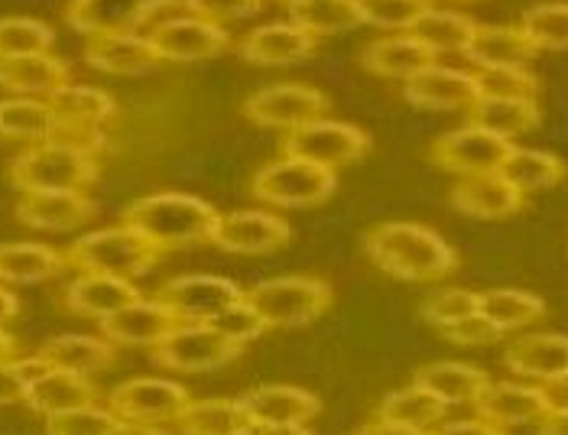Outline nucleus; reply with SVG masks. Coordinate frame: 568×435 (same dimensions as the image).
<instances>
[{
  "label": "nucleus",
  "instance_id": "47",
  "mask_svg": "<svg viewBox=\"0 0 568 435\" xmlns=\"http://www.w3.org/2000/svg\"><path fill=\"white\" fill-rule=\"evenodd\" d=\"M114 426L118 416L111 409H101L98 403L45 416V435H108Z\"/></svg>",
  "mask_w": 568,
  "mask_h": 435
},
{
  "label": "nucleus",
  "instance_id": "13",
  "mask_svg": "<svg viewBox=\"0 0 568 435\" xmlns=\"http://www.w3.org/2000/svg\"><path fill=\"white\" fill-rule=\"evenodd\" d=\"M293 241V227L286 218L266 209H241V212H224L219 215L212 244L227 254H273Z\"/></svg>",
  "mask_w": 568,
  "mask_h": 435
},
{
  "label": "nucleus",
  "instance_id": "37",
  "mask_svg": "<svg viewBox=\"0 0 568 435\" xmlns=\"http://www.w3.org/2000/svg\"><path fill=\"white\" fill-rule=\"evenodd\" d=\"M247 423L251 419L241 399L215 396V399H192L175 426L182 435H241Z\"/></svg>",
  "mask_w": 568,
  "mask_h": 435
},
{
  "label": "nucleus",
  "instance_id": "54",
  "mask_svg": "<svg viewBox=\"0 0 568 435\" xmlns=\"http://www.w3.org/2000/svg\"><path fill=\"white\" fill-rule=\"evenodd\" d=\"M546 399H549V409H568V374L562 377H552L546 384H539Z\"/></svg>",
  "mask_w": 568,
  "mask_h": 435
},
{
  "label": "nucleus",
  "instance_id": "21",
  "mask_svg": "<svg viewBox=\"0 0 568 435\" xmlns=\"http://www.w3.org/2000/svg\"><path fill=\"white\" fill-rule=\"evenodd\" d=\"M478 416L494 426H524L539 423L549 413V399L539 384H510V381H490L481 399L475 403Z\"/></svg>",
  "mask_w": 568,
  "mask_h": 435
},
{
  "label": "nucleus",
  "instance_id": "53",
  "mask_svg": "<svg viewBox=\"0 0 568 435\" xmlns=\"http://www.w3.org/2000/svg\"><path fill=\"white\" fill-rule=\"evenodd\" d=\"M241 435H315L308 426H290V423H257L251 419Z\"/></svg>",
  "mask_w": 568,
  "mask_h": 435
},
{
  "label": "nucleus",
  "instance_id": "33",
  "mask_svg": "<svg viewBox=\"0 0 568 435\" xmlns=\"http://www.w3.org/2000/svg\"><path fill=\"white\" fill-rule=\"evenodd\" d=\"M448 403L438 399L436 393L419 387L416 381L403 391H394L377 409L381 419L394 423V426H406V429H419V433H433L438 423H445Z\"/></svg>",
  "mask_w": 568,
  "mask_h": 435
},
{
  "label": "nucleus",
  "instance_id": "27",
  "mask_svg": "<svg viewBox=\"0 0 568 435\" xmlns=\"http://www.w3.org/2000/svg\"><path fill=\"white\" fill-rule=\"evenodd\" d=\"M536 45L529 43L520 27H494V23H478L462 55L475 62L478 69H510V65H526L536 59Z\"/></svg>",
  "mask_w": 568,
  "mask_h": 435
},
{
  "label": "nucleus",
  "instance_id": "7",
  "mask_svg": "<svg viewBox=\"0 0 568 435\" xmlns=\"http://www.w3.org/2000/svg\"><path fill=\"white\" fill-rule=\"evenodd\" d=\"M332 108L325 91L306 82H276L254 91L244 101V118L266 131H300L312 121H322Z\"/></svg>",
  "mask_w": 568,
  "mask_h": 435
},
{
  "label": "nucleus",
  "instance_id": "31",
  "mask_svg": "<svg viewBox=\"0 0 568 435\" xmlns=\"http://www.w3.org/2000/svg\"><path fill=\"white\" fill-rule=\"evenodd\" d=\"M69 266L65 254L30 244V241H10L0 244V283L3 286H27V283H43L59 276Z\"/></svg>",
  "mask_w": 568,
  "mask_h": 435
},
{
  "label": "nucleus",
  "instance_id": "11",
  "mask_svg": "<svg viewBox=\"0 0 568 435\" xmlns=\"http://www.w3.org/2000/svg\"><path fill=\"white\" fill-rule=\"evenodd\" d=\"M153 300L166 305L179 322H215L221 312L244 300V290L227 276L189 273L166 280Z\"/></svg>",
  "mask_w": 568,
  "mask_h": 435
},
{
  "label": "nucleus",
  "instance_id": "30",
  "mask_svg": "<svg viewBox=\"0 0 568 435\" xmlns=\"http://www.w3.org/2000/svg\"><path fill=\"white\" fill-rule=\"evenodd\" d=\"M416 384L436 393L448 406H458V403H478L490 377L487 371L465 361H433L416 371Z\"/></svg>",
  "mask_w": 568,
  "mask_h": 435
},
{
  "label": "nucleus",
  "instance_id": "12",
  "mask_svg": "<svg viewBox=\"0 0 568 435\" xmlns=\"http://www.w3.org/2000/svg\"><path fill=\"white\" fill-rule=\"evenodd\" d=\"M367 150H371V136L361 128L345 124V121H328V118L312 121L300 131H290L283 140L286 156H300V160H308L315 166H328V170L357 163Z\"/></svg>",
  "mask_w": 568,
  "mask_h": 435
},
{
  "label": "nucleus",
  "instance_id": "49",
  "mask_svg": "<svg viewBox=\"0 0 568 435\" xmlns=\"http://www.w3.org/2000/svg\"><path fill=\"white\" fill-rule=\"evenodd\" d=\"M212 325L219 328L221 335H227L234 345H241V348H244V345H251V342H257L263 332H266V325L261 322V315H257L251 305L244 303V300H241L237 305H231L227 312H221Z\"/></svg>",
  "mask_w": 568,
  "mask_h": 435
},
{
  "label": "nucleus",
  "instance_id": "58",
  "mask_svg": "<svg viewBox=\"0 0 568 435\" xmlns=\"http://www.w3.org/2000/svg\"><path fill=\"white\" fill-rule=\"evenodd\" d=\"M108 435H170L160 426H150V423H128V419H118V426Z\"/></svg>",
  "mask_w": 568,
  "mask_h": 435
},
{
  "label": "nucleus",
  "instance_id": "40",
  "mask_svg": "<svg viewBox=\"0 0 568 435\" xmlns=\"http://www.w3.org/2000/svg\"><path fill=\"white\" fill-rule=\"evenodd\" d=\"M475 20L465 17V13H455V10H429L419 17V23L409 30L419 43H426L433 52H462L471 33H475Z\"/></svg>",
  "mask_w": 568,
  "mask_h": 435
},
{
  "label": "nucleus",
  "instance_id": "61",
  "mask_svg": "<svg viewBox=\"0 0 568 435\" xmlns=\"http://www.w3.org/2000/svg\"><path fill=\"white\" fill-rule=\"evenodd\" d=\"M452 3H475V0H452Z\"/></svg>",
  "mask_w": 568,
  "mask_h": 435
},
{
  "label": "nucleus",
  "instance_id": "25",
  "mask_svg": "<svg viewBox=\"0 0 568 435\" xmlns=\"http://www.w3.org/2000/svg\"><path fill=\"white\" fill-rule=\"evenodd\" d=\"M85 62L108 75H140L163 62L153 43L136 33H94L85 43Z\"/></svg>",
  "mask_w": 568,
  "mask_h": 435
},
{
  "label": "nucleus",
  "instance_id": "56",
  "mask_svg": "<svg viewBox=\"0 0 568 435\" xmlns=\"http://www.w3.org/2000/svg\"><path fill=\"white\" fill-rule=\"evenodd\" d=\"M354 435H429V433H419V429H406V426H394V423H387V419H374V423H367L364 429H357Z\"/></svg>",
  "mask_w": 568,
  "mask_h": 435
},
{
  "label": "nucleus",
  "instance_id": "36",
  "mask_svg": "<svg viewBox=\"0 0 568 435\" xmlns=\"http://www.w3.org/2000/svg\"><path fill=\"white\" fill-rule=\"evenodd\" d=\"M45 101L59 121L82 124V128H101L104 121H114V114H118V101L108 91L91 85H62Z\"/></svg>",
  "mask_w": 568,
  "mask_h": 435
},
{
  "label": "nucleus",
  "instance_id": "6",
  "mask_svg": "<svg viewBox=\"0 0 568 435\" xmlns=\"http://www.w3.org/2000/svg\"><path fill=\"white\" fill-rule=\"evenodd\" d=\"M338 189V170L315 166L300 156H280L261 166L251 179V195L273 209H312L332 199Z\"/></svg>",
  "mask_w": 568,
  "mask_h": 435
},
{
  "label": "nucleus",
  "instance_id": "57",
  "mask_svg": "<svg viewBox=\"0 0 568 435\" xmlns=\"http://www.w3.org/2000/svg\"><path fill=\"white\" fill-rule=\"evenodd\" d=\"M17 315H20V300H17V293L7 290V286L0 283V328H3L10 318H17Z\"/></svg>",
  "mask_w": 568,
  "mask_h": 435
},
{
  "label": "nucleus",
  "instance_id": "24",
  "mask_svg": "<svg viewBox=\"0 0 568 435\" xmlns=\"http://www.w3.org/2000/svg\"><path fill=\"white\" fill-rule=\"evenodd\" d=\"M98 205L85 192H23L17 218L37 231H72L91 221Z\"/></svg>",
  "mask_w": 568,
  "mask_h": 435
},
{
  "label": "nucleus",
  "instance_id": "3",
  "mask_svg": "<svg viewBox=\"0 0 568 435\" xmlns=\"http://www.w3.org/2000/svg\"><path fill=\"white\" fill-rule=\"evenodd\" d=\"M244 303L266 328H300L322 318L335 303V293L318 276H273L244 290Z\"/></svg>",
  "mask_w": 568,
  "mask_h": 435
},
{
  "label": "nucleus",
  "instance_id": "15",
  "mask_svg": "<svg viewBox=\"0 0 568 435\" xmlns=\"http://www.w3.org/2000/svg\"><path fill=\"white\" fill-rule=\"evenodd\" d=\"M156 55L163 62H199V59H212L231 49V33L205 17H173L153 27V33L146 37Z\"/></svg>",
  "mask_w": 568,
  "mask_h": 435
},
{
  "label": "nucleus",
  "instance_id": "32",
  "mask_svg": "<svg viewBox=\"0 0 568 435\" xmlns=\"http://www.w3.org/2000/svg\"><path fill=\"white\" fill-rule=\"evenodd\" d=\"M94 399H98V387L88 377L52 367L27 391L23 403L40 416H55V413H69L79 406H94Z\"/></svg>",
  "mask_w": 568,
  "mask_h": 435
},
{
  "label": "nucleus",
  "instance_id": "48",
  "mask_svg": "<svg viewBox=\"0 0 568 435\" xmlns=\"http://www.w3.org/2000/svg\"><path fill=\"white\" fill-rule=\"evenodd\" d=\"M45 371H52L40 354L33 357H13L0 364V406L3 403H20L27 399V391L43 377Z\"/></svg>",
  "mask_w": 568,
  "mask_h": 435
},
{
  "label": "nucleus",
  "instance_id": "26",
  "mask_svg": "<svg viewBox=\"0 0 568 435\" xmlns=\"http://www.w3.org/2000/svg\"><path fill=\"white\" fill-rule=\"evenodd\" d=\"M436 52L426 43H419L413 33L406 37H381L361 52V62L371 75L377 79H403L409 82L413 75L426 72L429 65H436Z\"/></svg>",
  "mask_w": 568,
  "mask_h": 435
},
{
  "label": "nucleus",
  "instance_id": "39",
  "mask_svg": "<svg viewBox=\"0 0 568 435\" xmlns=\"http://www.w3.org/2000/svg\"><path fill=\"white\" fill-rule=\"evenodd\" d=\"M481 315H487L507 335L539 322L546 315V300L526 290H487L481 293Z\"/></svg>",
  "mask_w": 568,
  "mask_h": 435
},
{
  "label": "nucleus",
  "instance_id": "60",
  "mask_svg": "<svg viewBox=\"0 0 568 435\" xmlns=\"http://www.w3.org/2000/svg\"><path fill=\"white\" fill-rule=\"evenodd\" d=\"M283 3H286V7L293 10V7H303V3H312V0H283Z\"/></svg>",
  "mask_w": 568,
  "mask_h": 435
},
{
  "label": "nucleus",
  "instance_id": "46",
  "mask_svg": "<svg viewBox=\"0 0 568 435\" xmlns=\"http://www.w3.org/2000/svg\"><path fill=\"white\" fill-rule=\"evenodd\" d=\"M475 79H478L481 98H536L539 94V79L526 65L478 69Z\"/></svg>",
  "mask_w": 568,
  "mask_h": 435
},
{
  "label": "nucleus",
  "instance_id": "5",
  "mask_svg": "<svg viewBox=\"0 0 568 435\" xmlns=\"http://www.w3.org/2000/svg\"><path fill=\"white\" fill-rule=\"evenodd\" d=\"M98 173V156L62 143H33L10 163V182L20 192H82Z\"/></svg>",
  "mask_w": 568,
  "mask_h": 435
},
{
  "label": "nucleus",
  "instance_id": "51",
  "mask_svg": "<svg viewBox=\"0 0 568 435\" xmlns=\"http://www.w3.org/2000/svg\"><path fill=\"white\" fill-rule=\"evenodd\" d=\"M263 7V0H189V10L195 17H205V20H237V17H251Z\"/></svg>",
  "mask_w": 568,
  "mask_h": 435
},
{
  "label": "nucleus",
  "instance_id": "28",
  "mask_svg": "<svg viewBox=\"0 0 568 435\" xmlns=\"http://www.w3.org/2000/svg\"><path fill=\"white\" fill-rule=\"evenodd\" d=\"M37 354L55 371L88 377V374H98L114 364L118 345L108 342L104 335H55V338L43 342V348Z\"/></svg>",
  "mask_w": 568,
  "mask_h": 435
},
{
  "label": "nucleus",
  "instance_id": "59",
  "mask_svg": "<svg viewBox=\"0 0 568 435\" xmlns=\"http://www.w3.org/2000/svg\"><path fill=\"white\" fill-rule=\"evenodd\" d=\"M13 357H17V338L0 328V364L3 361H13Z\"/></svg>",
  "mask_w": 568,
  "mask_h": 435
},
{
  "label": "nucleus",
  "instance_id": "16",
  "mask_svg": "<svg viewBox=\"0 0 568 435\" xmlns=\"http://www.w3.org/2000/svg\"><path fill=\"white\" fill-rule=\"evenodd\" d=\"M403 98L426 111H471L481 98L478 79L462 69L429 65L426 72L403 82Z\"/></svg>",
  "mask_w": 568,
  "mask_h": 435
},
{
  "label": "nucleus",
  "instance_id": "9",
  "mask_svg": "<svg viewBox=\"0 0 568 435\" xmlns=\"http://www.w3.org/2000/svg\"><path fill=\"white\" fill-rule=\"evenodd\" d=\"M514 140L497 136V133L484 131L478 124H465L458 131H448L438 136L429 150V160L445 173L465 175H487L500 173L504 160L514 153Z\"/></svg>",
  "mask_w": 568,
  "mask_h": 435
},
{
  "label": "nucleus",
  "instance_id": "8",
  "mask_svg": "<svg viewBox=\"0 0 568 435\" xmlns=\"http://www.w3.org/2000/svg\"><path fill=\"white\" fill-rule=\"evenodd\" d=\"M241 351L244 348L234 345L227 335H221L212 322H179L160 345H153L150 354L163 371L202 374L231 364Z\"/></svg>",
  "mask_w": 568,
  "mask_h": 435
},
{
  "label": "nucleus",
  "instance_id": "19",
  "mask_svg": "<svg viewBox=\"0 0 568 435\" xmlns=\"http://www.w3.org/2000/svg\"><path fill=\"white\" fill-rule=\"evenodd\" d=\"M62 300H65V308H69V312L104 322V318H111L114 312H121V308H128V305L136 303V300H143V293L133 286L131 280H124V276L79 273V276L65 286Z\"/></svg>",
  "mask_w": 568,
  "mask_h": 435
},
{
  "label": "nucleus",
  "instance_id": "1",
  "mask_svg": "<svg viewBox=\"0 0 568 435\" xmlns=\"http://www.w3.org/2000/svg\"><path fill=\"white\" fill-rule=\"evenodd\" d=\"M364 254L377 270L403 283H433L458 270V251L426 224L384 221L367 231Z\"/></svg>",
  "mask_w": 568,
  "mask_h": 435
},
{
  "label": "nucleus",
  "instance_id": "18",
  "mask_svg": "<svg viewBox=\"0 0 568 435\" xmlns=\"http://www.w3.org/2000/svg\"><path fill=\"white\" fill-rule=\"evenodd\" d=\"M101 325V335L114 345H124V348H153L160 345L175 325L173 312L156 300H136L128 308L114 312L111 318L98 322Z\"/></svg>",
  "mask_w": 568,
  "mask_h": 435
},
{
  "label": "nucleus",
  "instance_id": "38",
  "mask_svg": "<svg viewBox=\"0 0 568 435\" xmlns=\"http://www.w3.org/2000/svg\"><path fill=\"white\" fill-rule=\"evenodd\" d=\"M568 166L566 160L546 153V150H526V146H514V153L504 160L500 166V175L520 189L524 195L529 192H539V189H552L566 179Z\"/></svg>",
  "mask_w": 568,
  "mask_h": 435
},
{
  "label": "nucleus",
  "instance_id": "44",
  "mask_svg": "<svg viewBox=\"0 0 568 435\" xmlns=\"http://www.w3.org/2000/svg\"><path fill=\"white\" fill-rule=\"evenodd\" d=\"M367 27L381 30H413L423 13L433 10V0H357Z\"/></svg>",
  "mask_w": 568,
  "mask_h": 435
},
{
  "label": "nucleus",
  "instance_id": "2",
  "mask_svg": "<svg viewBox=\"0 0 568 435\" xmlns=\"http://www.w3.org/2000/svg\"><path fill=\"white\" fill-rule=\"evenodd\" d=\"M219 215V209H212L199 195L153 192V195L131 202L121 215V224L143 234L160 251H175V247H192V244L212 241Z\"/></svg>",
  "mask_w": 568,
  "mask_h": 435
},
{
  "label": "nucleus",
  "instance_id": "42",
  "mask_svg": "<svg viewBox=\"0 0 568 435\" xmlns=\"http://www.w3.org/2000/svg\"><path fill=\"white\" fill-rule=\"evenodd\" d=\"M520 30L539 52H562L568 49V0H549L529 7L520 20Z\"/></svg>",
  "mask_w": 568,
  "mask_h": 435
},
{
  "label": "nucleus",
  "instance_id": "45",
  "mask_svg": "<svg viewBox=\"0 0 568 435\" xmlns=\"http://www.w3.org/2000/svg\"><path fill=\"white\" fill-rule=\"evenodd\" d=\"M481 308V293H471V290H462V286H452V290H438L433 293L426 303L419 305V315L436 325L438 332L475 315Z\"/></svg>",
  "mask_w": 568,
  "mask_h": 435
},
{
  "label": "nucleus",
  "instance_id": "14",
  "mask_svg": "<svg viewBox=\"0 0 568 435\" xmlns=\"http://www.w3.org/2000/svg\"><path fill=\"white\" fill-rule=\"evenodd\" d=\"M185 7L189 0H69L65 20L72 30L94 37V33H133L160 10Z\"/></svg>",
  "mask_w": 568,
  "mask_h": 435
},
{
  "label": "nucleus",
  "instance_id": "10",
  "mask_svg": "<svg viewBox=\"0 0 568 435\" xmlns=\"http://www.w3.org/2000/svg\"><path fill=\"white\" fill-rule=\"evenodd\" d=\"M189 403H192L189 391L166 377H133L108 393V409L118 419L150 423V426L179 423Z\"/></svg>",
  "mask_w": 568,
  "mask_h": 435
},
{
  "label": "nucleus",
  "instance_id": "17",
  "mask_svg": "<svg viewBox=\"0 0 568 435\" xmlns=\"http://www.w3.org/2000/svg\"><path fill=\"white\" fill-rule=\"evenodd\" d=\"M315 49H318L315 33H308L296 20H280L251 30L237 43V55L251 65H293L303 62Z\"/></svg>",
  "mask_w": 568,
  "mask_h": 435
},
{
  "label": "nucleus",
  "instance_id": "22",
  "mask_svg": "<svg viewBox=\"0 0 568 435\" xmlns=\"http://www.w3.org/2000/svg\"><path fill=\"white\" fill-rule=\"evenodd\" d=\"M504 364L510 374L529 377L536 384H546L552 377L568 374V335L556 332H532L504 351Z\"/></svg>",
  "mask_w": 568,
  "mask_h": 435
},
{
  "label": "nucleus",
  "instance_id": "55",
  "mask_svg": "<svg viewBox=\"0 0 568 435\" xmlns=\"http://www.w3.org/2000/svg\"><path fill=\"white\" fill-rule=\"evenodd\" d=\"M539 435H568V409H549L539 419Z\"/></svg>",
  "mask_w": 568,
  "mask_h": 435
},
{
  "label": "nucleus",
  "instance_id": "50",
  "mask_svg": "<svg viewBox=\"0 0 568 435\" xmlns=\"http://www.w3.org/2000/svg\"><path fill=\"white\" fill-rule=\"evenodd\" d=\"M442 335H445L448 342L468 345V348H475V345H490V342H500V338H504V332H500L487 315H481V308H478L475 315H468V318H462V322L442 328Z\"/></svg>",
  "mask_w": 568,
  "mask_h": 435
},
{
  "label": "nucleus",
  "instance_id": "34",
  "mask_svg": "<svg viewBox=\"0 0 568 435\" xmlns=\"http://www.w3.org/2000/svg\"><path fill=\"white\" fill-rule=\"evenodd\" d=\"M59 131V118L49 101L37 98H3L0 101V140L49 143Z\"/></svg>",
  "mask_w": 568,
  "mask_h": 435
},
{
  "label": "nucleus",
  "instance_id": "35",
  "mask_svg": "<svg viewBox=\"0 0 568 435\" xmlns=\"http://www.w3.org/2000/svg\"><path fill=\"white\" fill-rule=\"evenodd\" d=\"M539 104L536 98H478L468 111V124H478L497 136H520L539 124Z\"/></svg>",
  "mask_w": 568,
  "mask_h": 435
},
{
  "label": "nucleus",
  "instance_id": "29",
  "mask_svg": "<svg viewBox=\"0 0 568 435\" xmlns=\"http://www.w3.org/2000/svg\"><path fill=\"white\" fill-rule=\"evenodd\" d=\"M62 85H69V62L52 52L0 59V88H7V91H17L23 98H30V94L49 98Z\"/></svg>",
  "mask_w": 568,
  "mask_h": 435
},
{
  "label": "nucleus",
  "instance_id": "23",
  "mask_svg": "<svg viewBox=\"0 0 568 435\" xmlns=\"http://www.w3.org/2000/svg\"><path fill=\"white\" fill-rule=\"evenodd\" d=\"M247 419L257 423H290V426H306L322 413V399L312 391L290 387V384H266L254 387L241 396Z\"/></svg>",
  "mask_w": 568,
  "mask_h": 435
},
{
  "label": "nucleus",
  "instance_id": "4",
  "mask_svg": "<svg viewBox=\"0 0 568 435\" xmlns=\"http://www.w3.org/2000/svg\"><path fill=\"white\" fill-rule=\"evenodd\" d=\"M160 254L163 251L150 244L143 234H136L128 224H118V227H101V231L82 234L65 251V261L72 270H82V273H108V276L133 280L153 270Z\"/></svg>",
  "mask_w": 568,
  "mask_h": 435
},
{
  "label": "nucleus",
  "instance_id": "43",
  "mask_svg": "<svg viewBox=\"0 0 568 435\" xmlns=\"http://www.w3.org/2000/svg\"><path fill=\"white\" fill-rule=\"evenodd\" d=\"M55 43L52 27L33 17H0V59L49 52Z\"/></svg>",
  "mask_w": 568,
  "mask_h": 435
},
{
  "label": "nucleus",
  "instance_id": "41",
  "mask_svg": "<svg viewBox=\"0 0 568 435\" xmlns=\"http://www.w3.org/2000/svg\"><path fill=\"white\" fill-rule=\"evenodd\" d=\"M293 20L300 27H306L308 33H315L318 40L328 37V33L354 30V27L364 23L357 0H312V3H303V7H293Z\"/></svg>",
  "mask_w": 568,
  "mask_h": 435
},
{
  "label": "nucleus",
  "instance_id": "20",
  "mask_svg": "<svg viewBox=\"0 0 568 435\" xmlns=\"http://www.w3.org/2000/svg\"><path fill=\"white\" fill-rule=\"evenodd\" d=\"M526 205V195L514 189L500 173L465 175L452 189V209L468 218H510Z\"/></svg>",
  "mask_w": 568,
  "mask_h": 435
},
{
  "label": "nucleus",
  "instance_id": "52",
  "mask_svg": "<svg viewBox=\"0 0 568 435\" xmlns=\"http://www.w3.org/2000/svg\"><path fill=\"white\" fill-rule=\"evenodd\" d=\"M429 435H510L504 426H494L481 416L475 419H452V423H438Z\"/></svg>",
  "mask_w": 568,
  "mask_h": 435
}]
</instances>
